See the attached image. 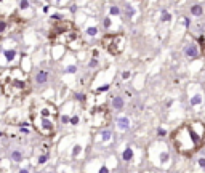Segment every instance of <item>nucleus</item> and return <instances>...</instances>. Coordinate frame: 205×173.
I'll return each mask as SVG.
<instances>
[{
	"label": "nucleus",
	"mask_w": 205,
	"mask_h": 173,
	"mask_svg": "<svg viewBox=\"0 0 205 173\" xmlns=\"http://www.w3.org/2000/svg\"><path fill=\"white\" fill-rule=\"evenodd\" d=\"M205 143V124L200 120H194L175 130L173 146L180 154L189 156L204 146Z\"/></svg>",
	"instance_id": "1"
},
{
	"label": "nucleus",
	"mask_w": 205,
	"mask_h": 173,
	"mask_svg": "<svg viewBox=\"0 0 205 173\" xmlns=\"http://www.w3.org/2000/svg\"><path fill=\"white\" fill-rule=\"evenodd\" d=\"M31 122L42 136H53L58 125V109L50 101H35L31 107Z\"/></svg>",
	"instance_id": "2"
},
{
	"label": "nucleus",
	"mask_w": 205,
	"mask_h": 173,
	"mask_svg": "<svg viewBox=\"0 0 205 173\" xmlns=\"http://www.w3.org/2000/svg\"><path fill=\"white\" fill-rule=\"evenodd\" d=\"M0 85H2V91L8 100H18L23 98L24 95L29 93L31 90V83H29V77L26 72L19 67H13V69L3 71L0 76Z\"/></svg>",
	"instance_id": "3"
},
{
	"label": "nucleus",
	"mask_w": 205,
	"mask_h": 173,
	"mask_svg": "<svg viewBox=\"0 0 205 173\" xmlns=\"http://www.w3.org/2000/svg\"><path fill=\"white\" fill-rule=\"evenodd\" d=\"M48 37L51 42L63 43V45L69 47V48H72V50H79L80 47L84 45L79 31L75 29L74 23H71V21L59 19V21H56V23H53Z\"/></svg>",
	"instance_id": "4"
},
{
	"label": "nucleus",
	"mask_w": 205,
	"mask_h": 173,
	"mask_svg": "<svg viewBox=\"0 0 205 173\" xmlns=\"http://www.w3.org/2000/svg\"><path fill=\"white\" fill-rule=\"evenodd\" d=\"M125 35L123 34H108V35H103L101 38V45L103 48L108 50L111 55H120L125 48Z\"/></svg>",
	"instance_id": "5"
},
{
	"label": "nucleus",
	"mask_w": 205,
	"mask_h": 173,
	"mask_svg": "<svg viewBox=\"0 0 205 173\" xmlns=\"http://www.w3.org/2000/svg\"><path fill=\"white\" fill-rule=\"evenodd\" d=\"M109 120V115H108V111L104 107H98L93 111V124L95 127H104Z\"/></svg>",
	"instance_id": "6"
},
{
	"label": "nucleus",
	"mask_w": 205,
	"mask_h": 173,
	"mask_svg": "<svg viewBox=\"0 0 205 173\" xmlns=\"http://www.w3.org/2000/svg\"><path fill=\"white\" fill-rule=\"evenodd\" d=\"M184 55L188 56L189 59H195L200 56V47H197L195 43H188L184 47Z\"/></svg>",
	"instance_id": "7"
},
{
	"label": "nucleus",
	"mask_w": 205,
	"mask_h": 173,
	"mask_svg": "<svg viewBox=\"0 0 205 173\" xmlns=\"http://www.w3.org/2000/svg\"><path fill=\"white\" fill-rule=\"evenodd\" d=\"M48 77H50L48 71H38L37 76H35V82H37L38 85H43V83L48 82Z\"/></svg>",
	"instance_id": "8"
},
{
	"label": "nucleus",
	"mask_w": 205,
	"mask_h": 173,
	"mask_svg": "<svg viewBox=\"0 0 205 173\" xmlns=\"http://www.w3.org/2000/svg\"><path fill=\"white\" fill-rule=\"evenodd\" d=\"M112 106H114V109H117V111L123 109V106H125L123 98H122V96H114V98H112Z\"/></svg>",
	"instance_id": "9"
},
{
	"label": "nucleus",
	"mask_w": 205,
	"mask_h": 173,
	"mask_svg": "<svg viewBox=\"0 0 205 173\" xmlns=\"http://www.w3.org/2000/svg\"><path fill=\"white\" fill-rule=\"evenodd\" d=\"M191 14L192 16H202L204 14V5L200 3H195L191 7Z\"/></svg>",
	"instance_id": "10"
},
{
	"label": "nucleus",
	"mask_w": 205,
	"mask_h": 173,
	"mask_svg": "<svg viewBox=\"0 0 205 173\" xmlns=\"http://www.w3.org/2000/svg\"><path fill=\"white\" fill-rule=\"evenodd\" d=\"M117 125H119V128H120V130H127V128H128V125H130L128 117H119L117 119Z\"/></svg>",
	"instance_id": "11"
},
{
	"label": "nucleus",
	"mask_w": 205,
	"mask_h": 173,
	"mask_svg": "<svg viewBox=\"0 0 205 173\" xmlns=\"http://www.w3.org/2000/svg\"><path fill=\"white\" fill-rule=\"evenodd\" d=\"M16 55H18L16 50H5V51H3V56H5V59H7L8 62L13 61V59L16 58Z\"/></svg>",
	"instance_id": "12"
},
{
	"label": "nucleus",
	"mask_w": 205,
	"mask_h": 173,
	"mask_svg": "<svg viewBox=\"0 0 205 173\" xmlns=\"http://www.w3.org/2000/svg\"><path fill=\"white\" fill-rule=\"evenodd\" d=\"M122 159L125 160V162H128V160L133 159V151H132V148H127L125 151L122 152Z\"/></svg>",
	"instance_id": "13"
},
{
	"label": "nucleus",
	"mask_w": 205,
	"mask_h": 173,
	"mask_svg": "<svg viewBox=\"0 0 205 173\" xmlns=\"http://www.w3.org/2000/svg\"><path fill=\"white\" fill-rule=\"evenodd\" d=\"M11 160H13V162H21L23 154L19 152V151H13V152H11Z\"/></svg>",
	"instance_id": "14"
},
{
	"label": "nucleus",
	"mask_w": 205,
	"mask_h": 173,
	"mask_svg": "<svg viewBox=\"0 0 205 173\" xmlns=\"http://www.w3.org/2000/svg\"><path fill=\"white\" fill-rule=\"evenodd\" d=\"M202 103V96L200 95H195V96L191 98V106H199Z\"/></svg>",
	"instance_id": "15"
},
{
	"label": "nucleus",
	"mask_w": 205,
	"mask_h": 173,
	"mask_svg": "<svg viewBox=\"0 0 205 173\" xmlns=\"http://www.w3.org/2000/svg\"><path fill=\"white\" fill-rule=\"evenodd\" d=\"M111 136H112V133L109 132V130H103V132H101V139H103V141H109Z\"/></svg>",
	"instance_id": "16"
},
{
	"label": "nucleus",
	"mask_w": 205,
	"mask_h": 173,
	"mask_svg": "<svg viewBox=\"0 0 205 173\" xmlns=\"http://www.w3.org/2000/svg\"><path fill=\"white\" fill-rule=\"evenodd\" d=\"M8 21H0V35L3 34V32H7V29H8Z\"/></svg>",
	"instance_id": "17"
},
{
	"label": "nucleus",
	"mask_w": 205,
	"mask_h": 173,
	"mask_svg": "<svg viewBox=\"0 0 205 173\" xmlns=\"http://www.w3.org/2000/svg\"><path fill=\"white\" fill-rule=\"evenodd\" d=\"M87 34L90 35V37H95V35L98 34V29L95 27V26H91V27H88V29H87Z\"/></svg>",
	"instance_id": "18"
},
{
	"label": "nucleus",
	"mask_w": 205,
	"mask_h": 173,
	"mask_svg": "<svg viewBox=\"0 0 205 173\" xmlns=\"http://www.w3.org/2000/svg\"><path fill=\"white\" fill-rule=\"evenodd\" d=\"M80 151H82V146L80 144H77V146H74V151H72V156L74 157H77L80 154Z\"/></svg>",
	"instance_id": "19"
},
{
	"label": "nucleus",
	"mask_w": 205,
	"mask_h": 173,
	"mask_svg": "<svg viewBox=\"0 0 205 173\" xmlns=\"http://www.w3.org/2000/svg\"><path fill=\"white\" fill-rule=\"evenodd\" d=\"M109 13H111L112 16H117V14L120 13V10H119V7H111L109 8Z\"/></svg>",
	"instance_id": "20"
},
{
	"label": "nucleus",
	"mask_w": 205,
	"mask_h": 173,
	"mask_svg": "<svg viewBox=\"0 0 205 173\" xmlns=\"http://www.w3.org/2000/svg\"><path fill=\"white\" fill-rule=\"evenodd\" d=\"M47 160H48V154H42V156L38 157V163L42 165V163H45Z\"/></svg>",
	"instance_id": "21"
},
{
	"label": "nucleus",
	"mask_w": 205,
	"mask_h": 173,
	"mask_svg": "<svg viewBox=\"0 0 205 173\" xmlns=\"http://www.w3.org/2000/svg\"><path fill=\"white\" fill-rule=\"evenodd\" d=\"M162 21H170V14L165 10H162Z\"/></svg>",
	"instance_id": "22"
},
{
	"label": "nucleus",
	"mask_w": 205,
	"mask_h": 173,
	"mask_svg": "<svg viewBox=\"0 0 205 173\" xmlns=\"http://www.w3.org/2000/svg\"><path fill=\"white\" fill-rule=\"evenodd\" d=\"M88 66H90V67H96V66H98V59H96V58H93L90 62H88Z\"/></svg>",
	"instance_id": "23"
},
{
	"label": "nucleus",
	"mask_w": 205,
	"mask_h": 173,
	"mask_svg": "<svg viewBox=\"0 0 205 173\" xmlns=\"http://www.w3.org/2000/svg\"><path fill=\"white\" fill-rule=\"evenodd\" d=\"M19 8H21V10L29 8V2H19Z\"/></svg>",
	"instance_id": "24"
},
{
	"label": "nucleus",
	"mask_w": 205,
	"mask_h": 173,
	"mask_svg": "<svg viewBox=\"0 0 205 173\" xmlns=\"http://www.w3.org/2000/svg\"><path fill=\"white\" fill-rule=\"evenodd\" d=\"M109 90V85H103V86H99V88H98V93H101V91H108Z\"/></svg>",
	"instance_id": "25"
},
{
	"label": "nucleus",
	"mask_w": 205,
	"mask_h": 173,
	"mask_svg": "<svg viewBox=\"0 0 205 173\" xmlns=\"http://www.w3.org/2000/svg\"><path fill=\"white\" fill-rule=\"evenodd\" d=\"M103 26H104L106 29L111 27V19H109V18H106V19H104V24H103Z\"/></svg>",
	"instance_id": "26"
},
{
	"label": "nucleus",
	"mask_w": 205,
	"mask_h": 173,
	"mask_svg": "<svg viewBox=\"0 0 205 173\" xmlns=\"http://www.w3.org/2000/svg\"><path fill=\"white\" fill-rule=\"evenodd\" d=\"M71 124H72V125H77V124H79V117H77V115H74V117L71 119Z\"/></svg>",
	"instance_id": "27"
},
{
	"label": "nucleus",
	"mask_w": 205,
	"mask_h": 173,
	"mask_svg": "<svg viewBox=\"0 0 205 173\" xmlns=\"http://www.w3.org/2000/svg\"><path fill=\"white\" fill-rule=\"evenodd\" d=\"M99 173H109V168H108L106 165H103V167L99 168Z\"/></svg>",
	"instance_id": "28"
},
{
	"label": "nucleus",
	"mask_w": 205,
	"mask_h": 173,
	"mask_svg": "<svg viewBox=\"0 0 205 173\" xmlns=\"http://www.w3.org/2000/svg\"><path fill=\"white\" fill-rule=\"evenodd\" d=\"M66 71H67V72H71V74H74V72H75L77 69H75V66H69V67H67Z\"/></svg>",
	"instance_id": "29"
},
{
	"label": "nucleus",
	"mask_w": 205,
	"mask_h": 173,
	"mask_svg": "<svg viewBox=\"0 0 205 173\" xmlns=\"http://www.w3.org/2000/svg\"><path fill=\"white\" fill-rule=\"evenodd\" d=\"M128 77H130V72H128V71H125V72L122 74V79H123V80H127Z\"/></svg>",
	"instance_id": "30"
},
{
	"label": "nucleus",
	"mask_w": 205,
	"mask_h": 173,
	"mask_svg": "<svg viewBox=\"0 0 205 173\" xmlns=\"http://www.w3.org/2000/svg\"><path fill=\"white\" fill-rule=\"evenodd\" d=\"M199 165H200L202 168H205V159H199Z\"/></svg>",
	"instance_id": "31"
},
{
	"label": "nucleus",
	"mask_w": 205,
	"mask_h": 173,
	"mask_svg": "<svg viewBox=\"0 0 205 173\" xmlns=\"http://www.w3.org/2000/svg\"><path fill=\"white\" fill-rule=\"evenodd\" d=\"M61 120H63V122H71V119L67 117V115H63V117H61Z\"/></svg>",
	"instance_id": "32"
},
{
	"label": "nucleus",
	"mask_w": 205,
	"mask_h": 173,
	"mask_svg": "<svg viewBox=\"0 0 205 173\" xmlns=\"http://www.w3.org/2000/svg\"><path fill=\"white\" fill-rule=\"evenodd\" d=\"M18 173H29V170H27V168H21Z\"/></svg>",
	"instance_id": "33"
},
{
	"label": "nucleus",
	"mask_w": 205,
	"mask_h": 173,
	"mask_svg": "<svg viewBox=\"0 0 205 173\" xmlns=\"http://www.w3.org/2000/svg\"><path fill=\"white\" fill-rule=\"evenodd\" d=\"M165 159H168V154H162V162H165Z\"/></svg>",
	"instance_id": "34"
},
{
	"label": "nucleus",
	"mask_w": 205,
	"mask_h": 173,
	"mask_svg": "<svg viewBox=\"0 0 205 173\" xmlns=\"http://www.w3.org/2000/svg\"><path fill=\"white\" fill-rule=\"evenodd\" d=\"M37 173H38V172H37Z\"/></svg>",
	"instance_id": "35"
}]
</instances>
